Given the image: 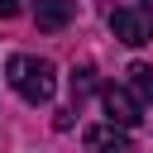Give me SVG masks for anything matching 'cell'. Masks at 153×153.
Segmentation results:
<instances>
[{
    "mask_svg": "<svg viewBox=\"0 0 153 153\" xmlns=\"http://www.w3.org/2000/svg\"><path fill=\"white\" fill-rule=\"evenodd\" d=\"M5 76H10V86L29 100V105H48L53 100V86H57V72H53V62L48 57H29V53H14L10 62H5Z\"/></svg>",
    "mask_w": 153,
    "mask_h": 153,
    "instance_id": "cell-1",
    "label": "cell"
},
{
    "mask_svg": "<svg viewBox=\"0 0 153 153\" xmlns=\"http://www.w3.org/2000/svg\"><path fill=\"white\" fill-rule=\"evenodd\" d=\"M110 29L120 43L143 48V43H153V10L148 5H120V10H110Z\"/></svg>",
    "mask_w": 153,
    "mask_h": 153,
    "instance_id": "cell-2",
    "label": "cell"
},
{
    "mask_svg": "<svg viewBox=\"0 0 153 153\" xmlns=\"http://www.w3.org/2000/svg\"><path fill=\"white\" fill-rule=\"evenodd\" d=\"M100 105H105L110 124H120V129H134L143 120V100L134 91H124V86H100Z\"/></svg>",
    "mask_w": 153,
    "mask_h": 153,
    "instance_id": "cell-3",
    "label": "cell"
},
{
    "mask_svg": "<svg viewBox=\"0 0 153 153\" xmlns=\"http://www.w3.org/2000/svg\"><path fill=\"white\" fill-rule=\"evenodd\" d=\"M81 143H86V153H134V143H129V134L120 129V124H91L86 134H81Z\"/></svg>",
    "mask_w": 153,
    "mask_h": 153,
    "instance_id": "cell-4",
    "label": "cell"
},
{
    "mask_svg": "<svg viewBox=\"0 0 153 153\" xmlns=\"http://www.w3.org/2000/svg\"><path fill=\"white\" fill-rule=\"evenodd\" d=\"M72 14H76V0H33V24H38L43 33L67 29V24H72Z\"/></svg>",
    "mask_w": 153,
    "mask_h": 153,
    "instance_id": "cell-5",
    "label": "cell"
},
{
    "mask_svg": "<svg viewBox=\"0 0 153 153\" xmlns=\"http://www.w3.org/2000/svg\"><path fill=\"white\" fill-rule=\"evenodd\" d=\"M129 91H134L143 105H153V67H148V62H134V67H129Z\"/></svg>",
    "mask_w": 153,
    "mask_h": 153,
    "instance_id": "cell-6",
    "label": "cell"
},
{
    "mask_svg": "<svg viewBox=\"0 0 153 153\" xmlns=\"http://www.w3.org/2000/svg\"><path fill=\"white\" fill-rule=\"evenodd\" d=\"M91 91H96V72H91V67H76V72H72V96L81 100V96H91Z\"/></svg>",
    "mask_w": 153,
    "mask_h": 153,
    "instance_id": "cell-7",
    "label": "cell"
},
{
    "mask_svg": "<svg viewBox=\"0 0 153 153\" xmlns=\"http://www.w3.org/2000/svg\"><path fill=\"white\" fill-rule=\"evenodd\" d=\"M10 14H19V0H0V19H10Z\"/></svg>",
    "mask_w": 153,
    "mask_h": 153,
    "instance_id": "cell-8",
    "label": "cell"
}]
</instances>
